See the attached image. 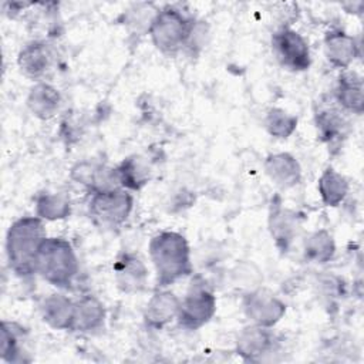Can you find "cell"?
<instances>
[{
  "label": "cell",
  "mask_w": 364,
  "mask_h": 364,
  "mask_svg": "<svg viewBox=\"0 0 364 364\" xmlns=\"http://www.w3.org/2000/svg\"><path fill=\"white\" fill-rule=\"evenodd\" d=\"M46 237V228L38 216H23L11 223L6 236V255L17 276L28 277L37 273V255Z\"/></svg>",
  "instance_id": "obj_1"
},
{
  "label": "cell",
  "mask_w": 364,
  "mask_h": 364,
  "mask_svg": "<svg viewBox=\"0 0 364 364\" xmlns=\"http://www.w3.org/2000/svg\"><path fill=\"white\" fill-rule=\"evenodd\" d=\"M149 257L156 272L158 287H166L192 273L191 249L183 235L164 230L149 242Z\"/></svg>",
  "instance_id": "obj_2"
},
{
  "label": "cell",
  "mask_w": 364,
  "mask_h": 364,
  "mask_svg": "<svg viewBox=\"0 0 364 364\" xmlns=\"http://www.w3.org/2000/svg\"><path fill=\"white\" fill-rule=\"evenodd\" d=\"M80 270L71 243L64 237H46L38 249L36 272L50 284L70 289Z\"/></svg>",
  "instance_id": "obj_3"
},
{
  "label": "cell",
  "mask_w": 364,
  "mask_h": 364,
  "mask_svg": "<svg viewBox=\"0 0 364 364\" xmlns=\"http://www.w3.org/2000/svg\"><path fill=\"white\" fill-rule=\"evenodd\" d=\"M148 33L154 46L161 53L173 55L192 40L195 23L181 9L166 6L154 14Z\"/></svg>",
  "instance_id": "obj_4"
},
{
  "label": "cell",
  "mask_w": 364,
  "mask_h": 364,
  "mask_svg": "<svg viewBox=\"0 0 364 364\" xmlns=\"http://www.w3.org/2000/svg\"><path fill=\"white\" fill-rule=\"evenodd\" d=\"M134 206L132 195L118 186L92 192L90 200V216L101 228H119L129 216Z\"/></svg>",
  "instance_id": "obj_5"
},
{
  "label": "cell",
  "mask_w": 364,
  "mask_h": 364,
  "mask_svg": "<svg viewBox=\"0 0 364 364\" xmlns=\"http://www.w3.org/2000/svg\"><path fill=\"white\" fill-rule=\"evenodd\" d=\"M216 313V297L206 282L196 276L181 300L178 323L186 330H198L210 321Z\"/></svg>",
  "instance_id": "obj_6"
},
{
  "label": "cell",
  "mask_w": 364,
  "mask_h": 364,
  "mask_svg": "<svg viewBox=\"0 0 364 364\" xmlns=\"http://www.w3.org/2000/svg\"><path fill=\"white\" fill-rule=\"evenodd\" d=\"M272 48L277 61L290 71H306L310 67L309 44L296 30L289 27L277 30L272 36Z\"/></svg>",
  "instance_id": "obj_7"
},
{
  "label": "cell",
  "mask_w": 364,
  "mask_h": 364,
  "mask_svg": "<svg viewBox=\"0 0 364 364\" xmlns=\"http://www.w3.org/2000/svg\"><path fill=\"white\" fill-rule=\"evenodd\" d=\"M242 309L245 316L256 326L273 327L286 313V304L266 289H253L243 296Z\"/></svg>",
  "instance_id": "obj_8"
},
{
  "label": "cell",
  "mask_w": 364,
  "mask_h": 364,
  "mask_svg": "<svg viewBox=\"0 0 364 364\" xmlns=\"http://www.w3.org/2000/svg\"><path fill=\"white\" fill-rule=\"evenodd\" d=\"M277 348V337L270 327L247 326L236 338V353L245 361H263L266 355Z\"/></svg>",
  "instance_id": "obj_9"
},
{
  "label": "cell",
  "mask_w": 364,
  "mask_h": 364,
  "mask_svg": "<svg viewBox=\"0 0 364 364\" xmlns=\"http://www.w3.org/2000/svg\"><path fill=\"white\" fill-rule=\"evenodd\" d=\"M299 220L293 210L284 208L279 198L272 200L269 213V230L276 246L282 252H287L297 235Z\"/></svg>",
  "instance_id": "obj_10"
},
{
  "label": "cell",
  "mask_w": 364,
  "mask_h": 364,
  "mask_svg": "<svg viewBox=\"0 0 364 364\" xmlns=\"http://www.w3.org/2000/svg\"><path fill=\"white\" fill-rule=\"evenodd\" d=\"M114 273L117 286L124 293L141 291L148 277L146 266L134 253H122L114 264Z\"/></svg>",
  "instance_id": "obj_11"
},
{
  "label": "cell",
  "mask_w": 364,
  "mask_h": 364,
  "mask_svg": "<svg viewBox=\"0 0 364 364\" xmlns=\"http://www.w3.org/2000/svg\"><path fill=\"white\" fill-rule=\"evenodd\" d=\"M179 307L181 299L178 296H175L169 290H158L156 293H154L145 307V324L155 330L162 328L178 317Z\"/></svg>",
  "instance_id": "obj_12"
},
{
  "label": "cell",
  "mask_w": 364,
  "mask_h": 364,
  "mask_svg": "<svg viewBox=\"0 0 364 364\" xmlns=\"http://www.w3.org/2000/svg\"><path fill=\"white\" fill-rule=\"evenodd\" d=\"M264 171L270 181L282 189L293 188L301 179L300 164L287 152L270 154L264 161Z\"/></svg>",
  "instance_id": "obj_13"
},
{
  "label": "cell",
  "mask_w": 364,
  "mask_h": 364,
  "mask_svg": "<svg viewBox=\"0 0 364 364\" xmlns=\"http://www.w3.org/2000/svg\"><path fill=\"white\" fill-rule=\"evenodd\" d=\"M324 51L327 60L338 68H348L357 58L360 46L355 38L341 30L327 33L324 38Z\"/></svg>",
  "instance_id": "obj_14"
},
{
  "label": "cell",
  "mask_w": 364,
  "mask_h": 364,
  "mask_svg": "<svg viewBox=\"0 0 364 364\" xmlns=\"http://www.w3.org/2000/svg\"><path fill=\"white\" fill-rule=\"evenodd\" d=\"M105 320V309L100 299L92 294L74 301V318L71 331L88 333L100 328Z\"/></svg>",
  "instance_id": "obj_15"
},
{
  "label": "cell",
  "mask_w": 364,
  "mask_h": 364,
  "mask_svg": "<svg viewBox=\"0 0 364 364\" xmlns=\"http://www.w3.org/2000/svg\"><path fill=\"white\" fill-rule=\"evenodd\" d=\"M43 320L55 330H71L74 318V301L64 294H50L41 303Z\"/></svg>",
  "instance_id": "obj_16"
},
{
  "label": "cell",
  "mask_w": 364,
  "mask_h": 364,
  "mask_svg": "<svg viewBox=\"0 0 364 364\" xmlns=\"http://www.w3.org/2000/svg\"><path fill=\"white\" fill-rule=\"evenodd\" d=\"M336 98L338 104L348 112L363 114L364 95H363V78L355 71H344L336 88Z\"/></svg>",
  "instance_id": "obj_17"
},
{
  "label": "cell",
  "mask_w": 364,
  "mask_h": 364,
  "mask_svg": "<svg viewBox=\"0 0 364 364\" xmlns=\"http://www.w3.org/2000/svg\"><path fill=\"white\" fill-rule=\"evenodd\" d=\"M60 92L55 87L38 82L34 87H31L28 95H27V107L33 112L34 117L40 119H48L51 118L58 107H60Z\"/></svg>",
  "instance_id": "obj_18"
},
{
  "label": "cell",
  "mask_w": 364,
  "mask_h": 364,
  "mask_svg": "<svg viewBox=\"0 0 364 364\" xmlns=\"http://www.w3.org/2000/svg\"><path fill=\"white\" fill-rule=\"evenodd\" d=\"M17 64L24 75L30 78L41 77L50 65V53L47 44L41 41H31L26 44L18 53Z\"/></svg>",
  "instance_id": "obj_19"
},
{
  "label": "cell",
  "mask_w": 364,
  "mask_h": 364,
  "mask_svg": "<svg viewBox=\"0 0 364 364\" xmlns=\"http://www.w3.org/2000/svg\"><path fill=\"white\" fill-rule=\"evenodd\" d=\"M317 189L326 206H338L348 193V182L336 169L327 168L318 178Z\"/></svg>",
  "instance_id": "obj_20"
},
{
  "label": "cell",
  "mask_w": 364,
  "mask_h": 364,
  "mask_svg": "<svg viewBox=\"0 0 364 364\" xmlns=\"http://www.w3.org/2000/svg\"><path fill=\"white\" fill-rule=\"evenodd\" d=\"M70 199L64 193H40L36 199V216L43 220H61L70 216Z\"/></svg>",
  "instance_id": "obj_21"
},
{
  "label": "cell",
  "mask_w": 364,
  "mask_h": 364,
  "mask_svg": "<svg viewBox=\"0 0 364 364\" xmlns=\"http://www.w3.org/2000/svg\"><path fill=\"white\" fill-rule=\"evenodd\" d=\"M115 175L118 185L127 191H139L149 179L148 169L142 165L138 156L124 159L118 168H115Z\"/></svg>",
  "instance_id": "obj_22"
},
{
  "label": "cell",
  "mask_w": 364,
  "mask_h": 364,
  "mask_svg": "<svg viewBox=\"0 0 364 364\" xmlns=\"http://www.w3.org/2000/svg\"><path fill=\"white\" fill-rule=\"evenodd\" d=\"M334 239L324 229L311 233L304 242V257L311 263H327L334 257Z\"/></svg>",
  "instance_id": "obj_23"
},
{
  "label": "cell",
  "mask_w": 364,
  "mask_h": 364,
  "mask_svg": "<svg viewBox=\"0 0 364 364\" xmlns=\"http://www.w3.org/2000/svg\"><path fill=\"white\" fill-rule=\"evenodd\" d=\"M317 134L321 141L327 144H334L346 136L347 122L334 109H324L316 115Z\"/></svg>",
  "instance_id": "obj_24"
},
{
  "label": "cell",
  "mask_w": 364,
  "mask_h": 364,
  "mask_svg": "<svg viewBox=\"0 0 364 364\" xmlns=\"http://www.w3.org/2000/svg\"><path fill=\"white\" fill-rule=\"evenodd\" d=\"M23 337V328L16 323H1V338H0V355L6 363H21L24 361L20 340Z\"/></svg>",
  "instance_id": "obj_25"
},
{
  "label": "cell",
  "mask_w": 364,
  "mask_h": 364,
  "mask_svg": "<svg viewBox=\"0 0 364 364\" xmlns=\"http://www.w3.org/2000/svg\"><path fill=\"white\" fill-rule=\"evenodd\" d=\"M264 127L272 136L286 139L296 131L297 117L282 108H270L264 118Z\"/></svg>",
  "instance_id": "obj_26"
}]
</instances>
